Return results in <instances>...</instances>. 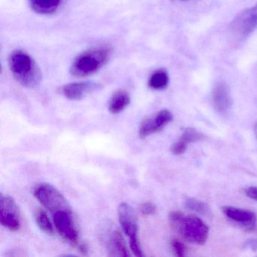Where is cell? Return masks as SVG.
Masks as SVG:
<instances>
[{
    "instance_id": "6da1fadb",
    "label": "cell",
    "mask_w": 257,
    "mask_h": 257,
    "mask_svg": "<svg viewBox=\"0 0 257 257\" xmlns=\"http://www.w3.org/2000/svg\"><path fill=\"white\" fill-rule=\"evenodd\" d=\"M10 71L18 82L26 88L37 86L41 81V71L35 61L22 50H16L9 58Z\"/></svg>"
},
{
    "instance_id": "7a4b0ae2",
    "label": "cell",
    "mask_w": 257,
    "mask_h": 257,
    "mask_svg": "<svg viewBox=\"0 0 257 257\" xmlns=\"http://www.w3.org/2000/svg\"><path fill=\"white\" fill-rule=\"evenodd\" d=\"M173 229L191 243L203 245L208 237L209 228L199 217L193 215L185 216L181 212L173 211L169 214Z\"/></svg>"
},
{
    "instance_id": "3957f363",
    "label": "cell",
    "mask_w": 257,
    "mask_h": 257,
    "mask_svg": "<svg viewBox=\"0 0 257 257\" xmlns=\"http://www.w3.org/2000/svg\"><path fill=\"white\" fill-rule=\"evenodd\" d=\"M110 51L106 47L94 48L78 55L70 67L76 77H87L98 72L109 60Z\"/></svg>"
},
{
    "instance_id": "277c9868",
    "label": "cell",
    "mask_w": 257,
    "mask_h": 257,
    "mask_svg": "<svg viewBox=\"0 0 257 257\" xmlns=\"http://www.w3.org/2000/svg\"><path fill=\"white\" fill-rule=\"evenodd\" d=\"M118 216L123 231L129 237L131 250L135 256H144L138 240V222L136 212L130 204L122 202L118 206Z\"/></svg>"
},
{
    "instance_id": "5b68a950",
    "label": "cell",
    "mask_w": 257,
    "mask_h": 257,
    "mask_svg": "<svg viewBox=\"0 0 257 257\" xmlns=\"http://www.w3.org/2000/svg\"><path fill=\"white\" fill-rule=\"evenodd\" d=\"M34 195L51 213L62 210H70V205L64 195L52 185L40 183L34 189Z\"/></svg>"
},
{
    "instance_id": "8992f818",
    "label": "cell",
    "mask_w": 257,
    "mask_h": 257,
    "mask_svg": "<svg viewBox=\"0 0 257 257\" xmlns=\"http://www.w3.org/2000/svg\"><path fill=\"white\" fill-rule=\"evenodd\" d=\"M232 35L243 40L257 29V4L239 13L230 25Z\"/></svg>"
},
{
    "instance_id": "52a82bcc",
    "label": "cell",
    "mask_w": 257,
    "mask_h": 257,
    "mask_svg": "<svg viewBox=\"0 0 257 257\" xmlns=\"http://www.w3.org/2000/svg\"><path fill=\"white\" fill-rule=\"evenodd\" d=\"M0 223L10 231H17L21 228L19 207L13 197L0 195Z\"/></svg>"
},
{
    "instance_id": "ba28073f",
    "label": "cell",
    "mask_w": 257,
    "mask_h": 257,
    "mask_svg": "<svg viewBox=\"0 0 257 257\" xmlns=\"http://www.w3.org/2000/svg\"><path fill=\"white\" fill-rule=\"evenodd\" d=\"M55 228L63 238L77 246L79 241V231L75 222L71 210H62L54 213Z\"/></svg>"
},
{
    "instance_id": "9c48e42d",
    "label": "cell",
    "mask_w": 257,
    "mask_h": 257,
    "mask_svg": "<svg viewBox=\"0 0 257 257\" xmlns=\"http://www.w3.org/2000/svg\"><path fill=\"white\" fill-rule=\"evenodd\" d=\"M102 240L106 246L109 256H131L125 240L121 231L114 226L109 225V228L104 230Z\"/></svg>"
},
{
    "instance_id": "30bf717a",
    "label": "cell",
    "mask_w": 257,
    "mask_h": 257,
    "mask_svg": "<svg viewBox=\"0 0 257 257\" xmlns=\"http://www.w3.org/2000/svg\"><path fill=\"white\" fill-rule=\"evenodd\" d=\"M173 119V115L168 109H162L151 118L144 120L139 129V136L146 138L162 131Z\"/></svg>"
},
{
    "instance_id": "8fae6325",
    "label": "cell",
    "mask_w": 257,
    "mask_h": 257,
    "mask_svg": "<svg viewBox=\"0 0 257 257\" xmlns=\"http://www.w3.org/2000/svg\"><path fill=\"white\" fill-rule=\"evenodd\" d=\"M224 214L234 222L245 228H253L256 223V215L250 210L237 207L225 206L222 207Z\"/></svg>"
},
{
    "instance_id": "7c38bea8",
    "label": "cell",
    "mask_w": 257,
    "mask_h": 257,
    "mask_svg": "<svg viewBox=\"0 0 257 257\" xmlns=\"http://www.w3.org/2000/svg\"><path fill=\"white\" fill-rule=\"evenodd\" d=\"M205 139V136L193 127H187L183 131L180 139L173 144L171 153L176 156L183 154L187 150L188 146L192 143H196Z\"/></svg>"
},
{
    "instance_id": "4fadbf2b",
    "label": "cell",
    "mask_w": 257,
    "mask_h": 257,
    "mask_svg": "<svg viewBox=\"0 0 257 257\" xmlns=\"http://www.w3.org/2000/svg\"><path fill=\"white\" fill-rule=\"evenodd\" d=\"M213 106L219 112H225L232 105L229 88L225 84H219L215 87L212 94Z\"/></svg>"
},
{
    "instance_id": "5bb4252c",
    "label": "cell",
    "mask_w": 257,
    "mask_h": 257,
    "mask_svg": "<svg viewBox=\"0 0 257 257\" xmlns=\"http://www.w3.org/2000/svg\"><path fill=\"white\" fill-rule=\"evenodd\" d=\"M92 83L89 82H73L63 87V94L69 100H79L83 98L86 94L94 88Z\"/></svg>"
},
{
    "instance_id": "9a60e30c",
    "label": "cell",
    "mask_w": 257,
    "mask_h": 257,
    "mask_svg": "<svg viewBox=\"0 0 257 257\" xmlns=\"http://www.w3.org/2000/svg\"><path fill=\"white\" fill-rule=\"evenodd\" d=\"M131 103L130 94L125 90H118L115 91L109 99V112L112 114H118L122 112Z\"/></svg>"
},
{
    "instance_id": "2e32d148",
    "label": "cell",
    "mask_w": 257,
    "mask_h": 257,
    "mask_svg": "<svg viewBox=\"0 0 257 257\" xmlns=\"http://www.w3.org/2000/svg\"><path fill=\"white\" fill-rule=\"evenodd\" d=\"M61 0H30L31 9L36 13L49 15L55 13L61 5Z\"/></svg>"
},
{
    "instance_id": "e0dca14e",
    "label": "cell",
    "mask_w": 257,
    "mask_h": 257,
    "mask_svg": "<svg viewBox=\"0 0 257 257\" xmlns=\"http://www.w3.org/2000/svg\"><path fill=\"white\" fill-rule=\"evenodd\" d=\"M169 76L165 69H159L152 73L148 80V86L151 89L161 91L168 88L169 85Z\"/></svg>"
},
{
    "instance_id": "ac0fdd59",
    "label": "cell",
    "mask_w": 257,
    "mask_h": 257,
    "mask_svg": "<svg viewBox=\"0 0 257 257\" xmlns=\"http://www.w3.org/2000/svg\"><path fill=\"white\" fill-rule=\"evenodd\" d=\"M36 222L39 228L49 235H52L55 232L53 225L50 219L45 210H38L35 215Z\"/></svg>"
},
{
    "instance_id": "d6986e66",
    "label": "cell",
    "mask_w": 257,
    "mask_h": 257,
    "mask_svg": "<svg viewBox=\"0 0 257 257\" xmlns=\"http://www.w3.org/2000/svg\"><path fill=\"white\" fill-rule=\"evenodd\" d=\"M185 206L189 210H193L201 215H209L210 213V207L199 200L195 198H187L185 201Z\"/></svg>"
},
{
    "instance_id": "ffe728a7",
    "label": "cell",
    "mask_w": 257,
    "mask_h": 257,
    "mask_svg": "<svg viewBox=\"0 0 257 257\" xmlns=\"http://www.w3.org/2000/svg\"><path fill=\"white\" fill-rule=\"evenodd\" d=\"M170 244H171V249L176 256L183 257L186 255L187 248L183 242L180 241L178 239L172 238Z\"/></svg>"
},
{
    "instance_id": "44dd1931",
    "label": "cell",
    "mask_w": 257,
    "mask_h": 257,
    "mask_svg": "<svg viewBox=\"0 0 257 257\" xmlns=\"http://www.w3.org/2000/svg\"><path fill=\"white\" fill-rule=\"evenodd\" d=\"M140 210H141L142 214L150 216V215H153L156 213V207L153 203L144 202L140 207Z\"/></svg>"
},
{
    "instance_id": "7402d4cb",
    "label": "cell",
    "mask_w": 257,
    "mask_h": 257,
    "mask_svg": "<svg viewBox=\"0 0 257 257\" xmlns=\"http://www.w3.org/2000/svg\"><path fill=\"white\" fill-rule=\"evenodd\" d=\"M245 193L249 198L257 201V187L256 186H250L245 189Z\"/></svg>"
},
{
    "instance_id": "603a6c76",
    "label": "cell",
    "mask_w": 257,
    "mask_h": 257,
    "mask_svg": "<svg viewBox=\"0 0 257 257\" xmlns=\"http://www.w3.org/2000/svg\"><path fill=\"white\" fill-rule=\"evenodd\" d=\"M246 246H249V248L252 249H257V240H249L246 241Z\"/></svg>"
},
{
    "instance_id": "cb8c5ba5",
    "label": "cell",
    "mask_w": 257,
    "mask_h": 257,
    "mask_svg": "<svg viewBox=\"0 0 257 257\" xmlns=\"http://www.w3.org/2000/svg\"><path fill=\"white\" fill-rule=\"evenodd\" d=\"M254 133H255V138L257 139V122L255 123V125H254Z\"/></svg>"
},
{
    "instance_id": "d4e9b609",
    "label": "cell",
    "mask_w": 257,
    "mask_h": 257,
    "mask_svg": "<svg viewBox=\"0 0 257 257\" xmlns=\"http://www.w3.org/2000/svg\"><path fill=\"white\" fill-rule=\"evenodd\" d=\"M182 1H186V0H182Z\"/></svg>"
}]
</instances>
